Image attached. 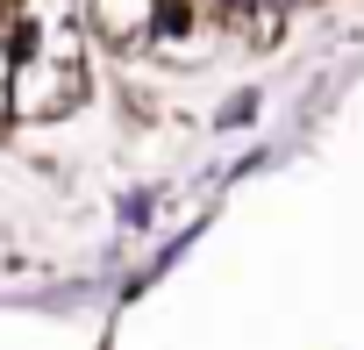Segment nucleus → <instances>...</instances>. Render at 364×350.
Here are the masks:
<instances>
[{
	"instance_id": "f257e3e1",
	"label": "nucleus",
	"mask_w": 364,
	"mask_h": 350,
	"mask_svg": "<svg viewBox=\"0 0 364 350\" xmlns=\"http://www.w3.org/2000/svg\"><path fill=\"white\" fill-rule=\"evenodd\" d=\"M164 0H86V36L107 58H143Z\"/></svg>"
},
{
	"instance_id": "f03ea898",
	"label": "nucleus",
	"mask_w": 364,
	"mask_h": 350,
	"mask_svg": "<svg viewBox=\"0 0 364 350\" xmlns=\"http://www.w3.org/2000/svg\"><path fill=\"white\" fill-rule=\"evenodd\" d=\"M257 115H264V93H257V86H236V93L215 107V129H222V136H236V129H250Z\"/></svg>"
},
{
	"instance_id": "7ed1b4c3",
	"label": "nucleus",
	"mask_w": 364,
	"mask_h": 350,
	"mask_svg": "<svg viewBox=\"0 0 364 350\" xmlns=\"http://www.w3.org/2000/svg\"><path fill=\"white\" fill-rule=\"evenodd\" d=\"M114 215H122V229H129V236H143V229H150V215H157V193H150V186H143V193H122V208H114Z\"/></svg>"
},
{
	"instance_id": "20e7f679",
	"label": "nucleus",
	"mask_w": 364,
	"mask_h": 350,
	"mask_svg": "<svg viewBox=\"0 0 364 350\" xmlns=\"http://www.w3.org/2000/svg\"><path fill=\"white\" fill-rule=\"evenodd\" d=\"M0 8H22V0H0Z\"/></svg>"
}]
</instances>
